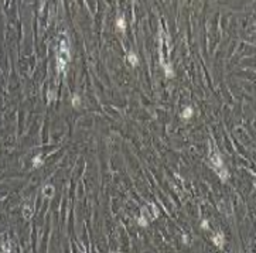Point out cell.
Masks as SVG:
<instances>
[{"label":"cell","instance_id":"6da1fadb","mask_svg":"<svg viewBox=\"0 0 256 253\" xmlns=\"http://www.w3.org/2000/svg\"><path fill=\"white\" fill-rule=\"evenodd\" d=\"M69 62V51L67 48L65 41L61 43V48H60V54H58V59H57V66H58V72H65V66Z\"/></svg>","mask_w":256,"mask_h":253},{"label":"cell","instance_id":"7a4b0ae2","mask_svg":"<svg viewBox=\"0 0 256 253\" xmlns=\"http://www.w3.org/2000/svg\"><path fill=\"white\" fill-rule=\"evenodd\" d=\"M210 158H211V164H212L216 170H219V168L222 167V158H221V156L218 153V150L212 146V143H211V154H210Z\"/></svg>","mask_w":256,"mask_h":253},{"label":"cell","instance_id":"3957f363","mask_svg":"<svg viewBox=\"0 0 256 253\" xmlns=\"http://www.w3.org/2000/svg\"><path fill=\"white\" fill-rule=\"evenodd\" d=\"M149 209L147 208H143L142 209V215L139 216V219H137V223H139L140 226H143V228H146L147 225H149V221H147V216H149Z\"/></svg>","mask_w":256,"mask_h":253},{"label":"cell","instance_id":"277c9868","mask_svg":"<svg viewBox=\"0 0 256 253\" xmlns=\"http://www.w3.org/2000/svg\"><path fill=\"white\" fill-rule=\"evenodd\" d=\"M23 215L26 219H31V216L34 215V207L33 204H26L24 208H23Z\"/></svg>","mask_w":256,"mask_h":253},{"label":"cell","instance_id":"5b68a950","mask_svg":"<svg viewBox=\"0 0 256 253\" xmlns=\"http://www.w3.org/2000/svg\"><path fill=\"white\" fill-rule=\"evenodd\" d=\"M212 242H214V245H216L218 247H222V246H224V243H225L224 235H222V233H216V235H214Z\"/></svg>","mask_w":256,"mask_h":253},{"label":"cell","instance_id":"8992f818","mask_svg":"<svg viewBox=\"0 0 256 253\" xmlns=\"http://www.w3.org/2000/svg\"><path fill=\"white\" fill-rule=\"evenodd\" d=\"M54 192H55V189H54L53 185H45V187L43 188V194H44V197L45 198H48V199H51L54 197Z\"/></svg>","mask_w":256,"mask_h":253},{"label":"cell","instance_id":"52a82bcc","mask_svg":"<svg viewBox=\"0 0 256 253\" xmlns=\"http://www.w3.org/2000/svg\"><path fill=\"white\" fill-rule=\"evenodd\" d=\"M192 115H194V110H192V108H191V106H187V108L184 109V112H182L181 118H182V119H191Z\"/></svg>","mask_w":256,"mask_h":253},{"label":"cell","instance_id":"ba28073f","mask_svg":"<svg viewBox=\"0 0 256 253\" xmlns=\"http://www.w3.org/2000/svg\"><path fill=\"white\" fill-rule=\"evenodd\" d=\"M218 176H219V178H221V181H224L225 182V181L229 178V173H228V170H225V168L221 167V168L218 170Z\"/></svg>","mask_w":256,"mask_h":253},{"label":"cell","instance_id":"9c48e42d","mask_svg":"<svg viewBox=\"0 0 256 253\" xmlns=\"http://www.w3.org/2000/svg\"><path fill=\"white\" fill-rule=\"evenodd\" d=\"M128 61L130 62V65L132 66H135V65H137L139 64V59H137V55L135 54V53H130L128 57Z\"/></svg>","mask_w":256,"mask_h":253},{"label":"cell","instance_id":"30bf717a","mask_svg":"<svg viewBox=\"0 0 256 253\" xmlns=\"http://www.w3.org/2000/svg\"><path fill=\"white\" fill-rule=\"evenodd\" d=\"M116 27L120 30V31H126V21H125V19H123V17H119V19H117Z\"/></svg>","mask_w":256,"mask_h":253},{"label":"cell","instance_id":"8fae6325","mask_svg":"<svg viewBox=\"0 0 256 253\" xmlns=\"http://www.w3.org/2000/svg\"><path fill=\"white\" fill-rule=\"evenodd\" d=\"M149 208L151 209V218H153V219L159 218L160 212H159V209H157V207H156V204H149Z\"/></svg>","mask_w":256,"mask_h":253},{"label":"cell","instance_id":"7c38bea8","mask_svg":"<svg viewBox=\"0 0 256 253\" xmlns=\"http://www.w3.org/2000/svg\"><path fill=\"white\" fill-rule=\"evenodd\" d=\"M44 164L43 158H41V156L38 154V156H35L34 158H33V167H35V168H38V167H41Z\"/></svg>","mask_w":256,"mask_h":253},{"label":"cell","instance_id":"4fadbf2b","mask_svg":"<svg viewBox=\"0 0 256 253\" xmlns=\"http://www.w3.org/2000/svg\"><path fill=\"white\" fill-rule=\"evenodd\" d=\"M72 106H74L75 109L81 108V98H79L78 95H74V96H72Z\"/></svg>","mask_w":256,"mask_h":253},{"label":"cell","instance_id":"5bb4252c","mask_svg":"<svg viewBox=\"0 0 256 253\" xmlns=\"http://www.w3.org/2000/svg\"><path fill=\"white\" fill-rule=\"evenodd\" d=\"M3 250H4V252H10L11 250V245H10V241H9V239L3 243Z\"/></svg>","mask_w":256,"mask_h":253},{"label":"cell","instance_id":"9a60e30c","mask_svg":"<svg viewBox=\"0 0 256 253\" xmlns=\"http://www.w3.org/2000/svg\"><path fill=\"white\" fill-rule=\"evenodd\" d=\"M201 228H203V229H208V228H210V226H208V221H203V222H201Z\"/></svg>","mask_w":256,"mask_h":253},{"label":"cell","instance_id":"2e32d148","mask_svg":"<svg viewBox=\"0 0 256 253\" xmlns=\"http://www.w3.org/2000/svg\"><path fill=\"white\" fill-rule=\"evenodd\" d=\"M53 99H54V92H53V91H51V92L48 93V100L51 102V100H53Z\"/></svg>","mask_w":256,"mask_h":253}]
</instances>
